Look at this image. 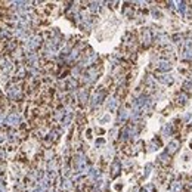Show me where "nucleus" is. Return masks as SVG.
<instances>
[{"label": "nucleus", "instance_id": "1", "mask_svg": "<svg viewBox=\"0 0 192 192\" xmlns=\"http://www.w3.org/2000/svg\"><path fill=\"white\" fill-rule=\"evenodd\" d=\"M6 123H8L9 126H16V124L19 123V117H18L16 114H11V115L8 117V120H6Z\"/></svg>", "mask_w": 192, "mask_h": 192}, {"label": "nucleus", "instance_id": "2", "mask_svg": "<svg viewBox=\"0 0 192 192\" xmlns=\"http://www.w3.org/2000/svg\"><path fill=\"white\" fill-rule=\"evenodd\" d=\"M3 120H5V114H3V112H0V124L3 123Z\"/></svg>", "mask_w": 192, "mask_h": 192}]
</instances>
